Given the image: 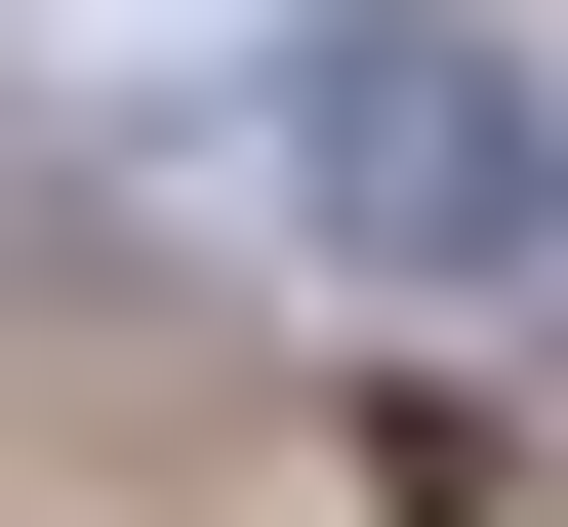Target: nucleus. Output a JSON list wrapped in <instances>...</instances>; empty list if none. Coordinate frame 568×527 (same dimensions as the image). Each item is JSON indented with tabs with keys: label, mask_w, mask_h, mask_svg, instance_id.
Instances as JSON below:
<instances>
[{
	"label": "nucleus",
	"mask_w": 568,
	"mask_h": 527,
	"mask_svg": "<svg viewBox=\"0 0 568 527\" xmlns=\"http://www.w3.org/2000/svg\"><path fill=\"white\" fill-rule=\"evenodd\" d=\"M244 203L325 284H568V41L528 0H366V41L244 82Z\"/></svg>",
	"instance_id": "obj_1"
},
{
	"label": "nucleus",
	"mask_w": 568,
	"mask_h": 527,
	"mask_svg": "<svg viewBox=\"0 0 568 527\" xmlns=\"http://www.w3.org/2000/svg\"><path fill=\"white\" fill-rule=\"evenodd\" d=\"M203 41L284 82V41H366V0H0V82H203Z\"/></svg>",
	"instance_id": "obj_2"
}]
</instances>
